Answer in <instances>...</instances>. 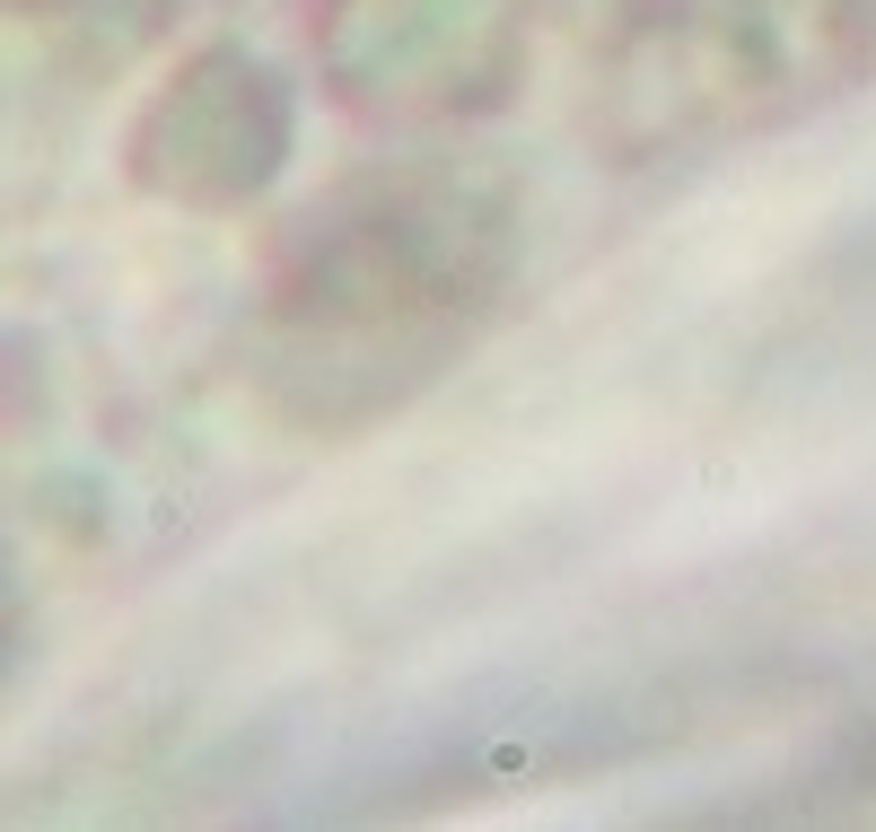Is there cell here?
I'll return each mask as SVG.
<instances>
[{"label":"cell","instance_id":"6da1fadb","mask_svg":"<svg viewBox=\"0 0 876 832\" xmlns=\"http://www.w3.org/2000/svg\"><path fill=\"white\" fill-rule=\"evenodd\" d=\"M517 211L465 167H360L263 245L254 351L289 421L342 430L412 394L500 298Z\"/></svg>","mask_w":876,"mask_h":832},{"label":"cell","instance_id":"7a4b0ae2","mask_svg":"<svg viewBox=\"0 0 876 832\" xmlns=\"http://www.w3.org/2000/svg\"><path fill=\"white\" fill-rule=\"evenodd\" d=\"M298 149V97L254 44H202L184 53L124 131L131 193L193 211V220H238L281 185Z\"/></svg>","mask_w":876,"mask_h":832},{"label":"cell","instance_id":"3957f363","mask_svg":"<svg viewBox=\"0 0 876 832\" xmlns=\"http://www.w3.org/2000/svg\"><path fill=\"white\" fill-rule=\"evenodd\" d=\"M508 71H517V35L500 0H334L325 9V80L360 115H474V106H500Z\"/></svg>","mask_w":876,"mask_h":832}]
</instances>
